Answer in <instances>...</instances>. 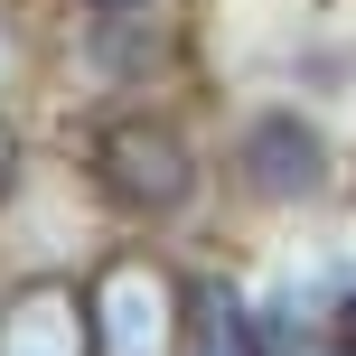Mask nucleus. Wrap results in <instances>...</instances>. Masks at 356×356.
<instances>
[{
  "mask_svg": "<svg viewBox=\"0 0 356 356\" xmlns=\"http://www.w3.org/2000/svg\"><path fill=\"white\" fill-rule=\"evenodd\" d=\"M66 178L104 234H197L207 207L225 197L216 178V131L178 94L160 104H85L66 122Z\"/></svg>",
  "mask_w": 356,
  "mask_h": 356,
  "instance_id": "1",
  "label": "nucleus"
},
{
  "mask_svg": "<svg viewBox=\"0 0 356 356\" xmlns=\"http://www.w3.org/2000/svg\"><path fill=\"white\" fill-rule=\"evenodd\" d=\"M216 178L244 216H319L347 188V122L309 94H244L216 122Z\"/></svg>",
  "mask_w": 356,
  "mask_h": 356,
  "instance_id": "2",
  "label": "nucleus"
},
{
  "mask_svg": "<svg viewBox=\"0 0 356 356\" xmlns=\"http://www.w3.org/2000/svg\"><path fill=\"white\" fill-rule=\"evenodd\" d=\"M47 85L85 104H160L188 85V10H47Z\"/></svg>",
  "mask_w": 356,
  "mask_h": 356,
  "instance_id": "3",
  "label": "nucleus"
},
{
  "mask_svg": "<svg viewBox=\"0 0 356 356\" xmlns=\"http://www.w3.org/2000/svg\"><path fill=\"white\" fill-rule=\"evenodd\" d=\"M94 356H178L188 347V244L169 234H94L85 263Z\"/></svg>",
  "mask_w": 356,
  "mask_h": 356,
  "instance_id": "4",
  "label": "nucleus"
},
{
  "mask_svg": "<svg viewBox=\"0 0 356 356\" xmlns=\"http://www.w3.org/2000/svg\"><path fill=\"white\" fill-rule=\"evenodd\" d=\"M0 356H94V309L75 263L0 272Z\"/></svg>",
  "mask_w": 356,
  "mask_h": 356,
  "instance_id": "5",
  "label": "nucleus"
},
{
  "mask_svg": "<svg viewBox=\"0 0 356 356\" xmlns=\"http://www.w3.org/2000/svg\"><path fill=\"white\" fill-rule=\"evenodd\" d=\"M178 356H272L253 272L225 253H188V347Z\"/></svg>",
  "mask_w": 356,
  "mask_h": 356,
  "instance_id": "6",
  "label": "nucleus"
},
{
  "mask_svg": "<svg viewBox=\"0 0 356 356\" xmlns=\"http://www.w3.org/2000/svg\"><path fill=\"white\" fill-rule=\"evenodd\" d=\"M29 94H47V10L0 0V104L29 113Z\"/></svg>",
  "mask_w": 356,
  "mask_h": 356,
  "instance_id": "7",
  "label": "nucleus"
},
{
  "mask_svg": "<svg viewBox=\"0 0 356 356\" xmlns=\"http://www.w3.org/2000/svg\"><path fill=\"white\" fill-rule=\"evenodd\" d=\"M29 178H38V141H29V113H10V104H0V225H10V207L29 197Z\"/></svg>",
  "mask_w": 356,
  "mask_h": 356,
  "instance_id": "8",
  "label": "nucleus"
},
{
  "mask_svg": "<svg viewBox=\"0 0 356 356\" xmlns=\"http://www.w3.org/2000/svg\"><path fill=\"white\" fill-rule=\"evenodd\" d=\"M328 338L356 347V263H347V282H338V309H328Z\"/></svg>",
  "mask_w": 356,
  "mask_h": 356,
  "instance_id": "9",
  "label": "nucleus"
},
{
  "mask_svg": "<svg viewBox=\"0 0 356 356\" xmlns=\"http://www.w3.org/2000/svg\"><path fill=\"white\" fill-rule=\"evenodd\" d=\"M38 10H188V0H38Z\"/></svg>",
  "mask_w": 356,
  "mask_h": 356,
  "instance_id": "10",
  "label": "nucleus"
},
{
  "mask_svg": "<svg viewBox=\"0 0 356 356\" xmlns=\"http://www.w3.org/2000/svg\"><path fill=\"white\" fill-rule=\"evenodd\" d=\"M309 356H356V347H338V338H319V347H309Z\"/></svg>",
  "mask_w": 356,
  "mask_h": 356,
  "instance_id": "11",
  "label": "nucleus"
}]
</instances>
